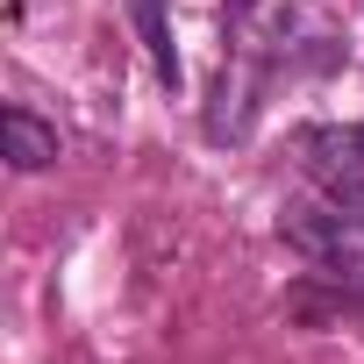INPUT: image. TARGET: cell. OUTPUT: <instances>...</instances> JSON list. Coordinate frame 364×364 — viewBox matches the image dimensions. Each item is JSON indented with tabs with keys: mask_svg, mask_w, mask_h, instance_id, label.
I'll return each instance as SVG.
<instances>
[{
	"mask_svg": "<svg viewBox=\"0 0 364 364\" xmlns=\"http://www.w3.org/2000/svg\"><path fill=\"white\" fill-rule=\"evenodd\" d=\"M286 243L336 279L357 307H364V208H328V215H286Z\"/></svg>",
	"mask_w": 364,
	"mask_h": 364,
	"instance_id": "cell-1",
	"label": "cell"
},
{
	"mask_svg": "<svg viewBox=\"0 0 364 364\" xmlns=\"http://www.w3.org/2000/svg\"><path fill=\"white\" fill-rule=\"evenodd\" d=\"M300 164H307V178H314L336 208H364V122L307 129L300 136Z\"/></svg>",
	"mask_w": 364,
	"mask_h": 364,
	"instance_id": "cell-2",
	"label": "cell"
},
{
	"mask_svg": "<svg viewBox=\"0 0 364 364\" xmlns=\"http://www.w3.org/2000/svg\"><path fill=\"white\" fill-rule=\"evenodd\" d=\"M0 129H8V164H15V171H43V164H58V129L36 122L29 107H8V114H0Z\"/></svg>",
	"mask_w": 364,
	"mask_h": 364,
	"instance_id": "cell-3",
	"label": "cell"
},
{
	"mask_svg": "<svg viewBox=\"0 0 364 364\" xmlns=\"http://www.w3.org/2000/svg\"><path fill=\"white\" fill-rule=\"evenodd\" d=\"M129 15H136V29H143V50H150L157 79L178 86V43H171V22H164V0H129Z\"/></svg>",
	"mask_w": 364,
	"mask_h": 364,
	"instance_id": "cell-4",
	"label": "cell"
}]
</instances>
